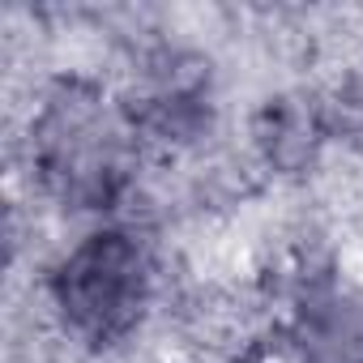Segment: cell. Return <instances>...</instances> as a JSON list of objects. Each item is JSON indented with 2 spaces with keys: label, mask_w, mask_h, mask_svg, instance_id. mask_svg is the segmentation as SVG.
I'll return each instance as SVG.
<instances>
[{
  "label": "cell",
  "mask_w": 363,
  "mask_h": 363,
  "mask_svg": "<svg viewBox=\"0 0 363 363\" xmlns=\"http://www.w3.org/2000/svg\"><path fill=\"white\" fill-rule=\"evenodd\" d=\"M35 167L43 184L77 206H111L128 179V133L94 86L65 82L35 124Z\"/></svg>",
  "instance_id": "cell-1"
},
{
  "label": "cell",
  "mask_w": 363,
  "mask_h": 363,
  "mask_svg": "<svg viewBox=\"0 0 363 363\" xmlns=\"http://www.w3.org/2000/svg\"><path fill=\"white\" fill-rule=\"evenodd\" d=\"M52 291H56V303L69 329L82 342L111 346L141 320L145 291H150L145 252L120 231L90 235L56 269Z\"/></svg>",
  "instance_id": "cell-2"
},
{
  "label": "cell",
  "mask_w": 363,
  "mask_h": 363,
  "mask_svg": "<svg viewBox=\"0 0 363 363\" xmlns=\"http://www.w3.org/2000/svg\"><path fill=\"white\" fill-rule=\"evenodd\" d=\"M295 346L303 363H363V291H312L295 320Z\"/></svg>",
  "instance_id": "cell-3"
}]
</instances>
